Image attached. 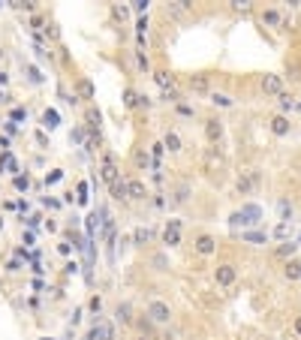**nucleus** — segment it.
<instances>
[{
    "mask_svg": "<svg viewBox=\"0 0 301 340\" xmlns=\"http://www.w3.org/2000/svg\"><path fill=\"white\" fill-rule=\"evenodd\" d=\"M295 105V96L292 93H280V108H292Z\"/></svg>",
    "mask_w": 301,
    "mask_h": 340,
    "instance_id": "6ab92c4d",
    "label": "nucleus"
},
{
    "mask_svg": "<svg viewBox=\"0 0 301 340\" xmlns=\"http://www.w3.org/2000/svg\"><path fill=\"white\" fill-rule=\"evenodd\" d=\"M78 93H81L84 99H90V96H93V84H90L87 78H81V81H78Z\"/></svg>",
    "mask_w": 301,
    "mask_h": 340,
    "instance_id": "2eb2a0df",
    "label": "nucleus"
},
{
    "mask_svg": "<svg viewBox=\"0 0 301 340\" xmlns=\"http://www.w3.org/2000/svg\"><path fill=\"white\" fill-rule=\"evenodd\" d=\"M271 133H274V136H286V133H289V121H286L283 115H277V118L271 121Z\"/></svg>",
    "mask_w": 301,
    "mask_h": 340,
    "instance_id": "6e6552de",
    "label": "nucleus"
},
{
    "mask_svg": "<svg viewBox=\"0 0 301 340\" xmlns=\"http://www.w3.org/2000/svg\"><path fill=\"white\" fill-rule=\"evenodd\" d=\"M280 214H283V217H292V205H289V202H280Z\"/></svg>",
    "mask_w": 301,
    "mask_h": 340,
    "instance_id": "5701e85b",
    "label": "nucleus"
},
{
    "mask_svg": "<svg viewBox=\"0 0 301 340\" xmlns=\"http://www.w3.org/2000/svg\"><path fill=\"white\" fill-rule=\"evenodd\" d=\"M280 87H283L280 75H262V90H265V93H283Z\"/></svg>",
    "mask_w": 301,
    "mask_h": 340,
    "instance_id": "39448f33",
    "label": "nucleus"
},
{
    "mask_svg": "<svg viewBox=\"0 0 301 340\" xmlns=\"http://www.w3.org/2000/svg\"><path fill=\"white\" fill-rule=\"evenodd\" d=\"M217 250V241L211 238V235H199L196 238V253H202V256H211Z\"/></svg>",
    "mask_w": 301,
    "mask_h": 340,
    "instance_id": "20e7f679",
    "label": "nucleus"
},
{
    "mask_svg": "<svg viewBox=\"0 0 301 340\" xmlns=\"http://www.w3.org/2000/svg\"><path fill=\"white\" fill-rule=\"evenodd\" d=\"M190 87H193L196 93H205V90L211 87V81H208V75H193V78H190Z\"/></svg>",
    "mask_w": 301,
    "mask_h": 340,
    "instance_id": "1a4fd4ad",
    "label": "nucleus"
},
{
    "mask_svg": "<svg viewBox=\"0 0 301 340\" xmlns=\"http://www.w3.org/2000/svg\"><path fill=\"white\" fill-rule=\"evenodd\" d=\"M244 238L247 241H265V235H259V232H244Z\"/></svg>",
    "mask_w": 301,
    "mask_h": 340,
    "instance_id": "393cba45",
    "label": "nucleus"
},
{
    "mask_svg": "<svg viewBox=\"0 0 301 340\" xmlns=\"http://www.w3.org/2000/svg\"><path fill=\"white\" fill-rule=\"evenodd\" d=\"M103 178H106L109 184H115V181H118V169H115V160H106V163H103Z\"/></svg>",
    "mask_w": 301,
    "mask_h": 340,
    "instance_id": "9b49d317",
    "label": "nucleus"
},
{
    "mask_svg": "<svg viewBox=\"0 0 301 340\" xmlns=\"http://www.w3.org/2000/svg\"><path fill=\"white\" fill-rule=\"evenodd\" d=\"M253 184H259V172H250V175H247L244 181H238V190H241V193H247V190H250Z\"/></svg>",
    "mask_w": 301,
    "mask_h": 340,
    "instance_id": "ddd939ff",
    "label": "nucleus"
},
{
    "mask_svg": "<svg viewBox=\"0 0 301 340\" xmlns=\"http://www.w3.org/2000/svg\"><path fill=\"white\" fill-rule=\"evenodd\" d=\"M42 124H45L48 130H51V127H57V111H45V115H42Z\"/></svg>",
    "mask_w": 301,
    "mask_h": 340,
    "instance_id": "a211bd4d",
    "label": "nucleus"
},
{
    "mask_svg": "<svg viewBox=\"0 0 301 340\" xmlns=\"http://www.w3.org/2000/svg\"><path fill=\"white\" fill-rule=\"evenodd\" d=\"M283 274H286V280H298V277H301V262L289 259V262H286V268H283Z\"/></svg>",
    "mask_w": 301,
    "mask_h": 340,
    "instance_id": "9d476101",
    "label": "nucleus"
},
{
    "mask_svg": "<svg viewBox=\"0 0 301 340\" xmlns=\"http://www.w3.org/2000/svg\"><path fill=\"white\" fill-rule=\"evenodd\" d=\"M118 319H121V322H130V304H121V307H118Z\"/></svg>",
    "mask_w": 301,
    "mask_h": 340,
    "instance_id": "aec40b11",
    "label": "nucleus"
},
{
    "mask_svg": "<svg viewBox=\"0 0 301 340\" xmlns=\"http://www.w3.org/2000/svg\"><path fill=\"white\" fill-rule=\"evenodd\" d=\"M211 102H214V105H223V108H226V105H232V99H229L226 93H211Z\"/></svg>",
    "mask_w": 301,
    "mask_h": 340,
    "instance_id": "f3484780",
    "label": "nucleus"
},
{
    "mask_svg": "<svg viewBox=\"0 0 301 340\" xmlns=\"http://www.w3.org/2000/svg\"><path fill=\"white\" fill-rule=\"evenodd\" d=\"M205 136H208V142H220L223 139V124L217 118H208L205 121Z\"/></svg>",
    "mask_w": 301,
    "mask_h": 340,
    "instance_id": "7ed1b4c3",
    "label": "nucleus"
},
{
    "mask_svg": "<svg viewBox=\"0 0 301 340\" xmlns=\"http://www.w3.org/2000/svg\"><path fill=\"white\" fill-rule=\"evenodd\" d=\"M115 337V331H112V325H96L90 334H87V340H112Z\"/></svg>",
    "mask_w": 301,
    "mask_h": 340,
    "instance_id": "0eeeda50",
    "label": "nucleus"
},
{
    "mask_svg": "<svg viewBox=\"0 0 301 340\" xmlns=\"http://www.w3.org/2000/svg\"><path fill=\"white\" fill-rule=\"evenodd\" d=\"M295 334L301 337V316H295Z\"/></svg>",
    "mask_w": 301,
    "mask_h": 340,
    "instance_id": "c85d7f7f",
    "label": "nucleus"
},
{
    "mask_svg": "<svg viewBox=\"0 0 301 340\" xmlns=\"http://www.w3.org/2000/svg\"><path fill=\"white\" fill-rule=\"evenodd\" d=\"M163 145H166L169 151H181V139H178L175 133H166V139H163Z\"/></svg>",
    "mask_w": 301,
    "mask_h": 340,
    "instance_id": "4468645a",
    "label": "nucleus"
},
{
    "mask_svg": "<svg viewBox=\"0 0 301 340\" xmlns=\"http://www.w3.org/2000/svg\"><path fill=\"white\" fill-rule=\"evenodd\" d=\"M163 241H166V244H178V223H172V226L166 229V235H163Z\"/></svg>",
    "mask_w": 301,
    "mask_h": 340,
    "instance_id": "dca6fc26",
    "label": "nucleus"
},
{
    "mask_svg": "<svg viewBox=\"0 0 301 340\" xmlns=\"http://www.w3.org/2000/svg\"><path fill=\"white\" fill-rule=\"evenodd\" d=\"M127 196H130V199H145L148 190H145L142 181H130V184H127Z\"/></svg>",
    "mask_w": 301,
    "mask_h": 340,
    "instance_id": "423d86ee",
    "label": "nucleus"
},
{
    "mask_svg": "<svg viewBox=\"0 0 301 340\" xmlns=\"http://www.w3.org/2000/svg\"><path fill=\"white\" fill-rule=\"evenodd\" d=\"M99 307H103V298H99V295H93V298H90V310H93V313H99Z\"/></svg>",
    "mask_w": 301,
    "mask_h": 340,
    "instance_id": "4be33fe9",
    "label": "nucleus"
},
{
    "mask_svg": "<svg viewBox=\"0 0 301 340\" xmlns=\"http://www.w3.org/2000/svg\"><path fill=\"white\" fill-rule=\"evenodd\" d=\"M136 12H148V0H139L136 3Z\"/></svg>",
    "mask_w": 301,
    "mask_h": 340,
    "instance_id": "bb28decb",
    "label": "nucleus"
},
{
    "mask_svg": "<svg viewBox=\"0 0 301 340\" xmlns=\"http://www.w3.org/2000/svg\"><path fill=\"white\" fill-rule=\"evenodd\" d=\"M136 102H139V99H136V93H133V90H127V105H136Z\"/></svg>",
    "mask_w": 301,
    "mask_h": 340,
    "instance_id": "cd10ccee",
    "label": "nucleus"
},
{
    "mask_svg": "<svg viewBox=\"0 0 301 340\" xmlns=\"http://www.w3.org/2000/svg\"><path fill=\"white\" fill-rule=\"evenodd\" d=\"M148 238H151V232H148V229H139V232H136V241H139V244H142V241H148Z\"/></svg>",
    "mask_w": 301,
    "mask_h": 340,
    "instance_id": "b1692460",
    "label": "nucleus"
},
{
    "mask_svg": "<svg viewBox=\"0 0 301 340\" xmlns=\"http://www.w3.org/2000/svg\"><path fill=\"white\" fill-rule=\"evenodd\" d=\"M262 21H265V24H271V27H277L283 18H280V12H277V9H265V12H262Z\"/></svg>",
    "mask_w": 301,
    "mask_h": 340,
    "instance_id": "f8f14e48",
    "label": "nucleus"
},
{
    "mask_svg": "<svg viewBox=\"0 0 301 340\" xmlns=\"http://www.w3.org/2000/svg\"><path fill=\"white\" fill-rule=\"evenodd\" d=\"M235 277H238V271H235V265H229V262L217 265V271H214L217 286H232V283H235Z\"/></svg>",
    "mask_w": 301,
    "mask_h": 340,
    "instance_id": "f257e3e1",
    "label": "nucleus"
},
{
    "mask_svg": "<svg viewBox=\"0 0 301 340\" xmlns=\"http://www.w3.org/2000/svg\"><path fill=\"white\" fill-rule=\"evenodd\" d=\"M295 247H298V244H292V241H289V244H283L277 253H280V256H292V253H295Z\"/></svg>",
    "mask_w": 301,
    "mask_h": 340,
    "instance_id": "412c9836",
    "label": "nucleus"
},
{
    "mask_svg": "<svg viewBox=\"0 0 301 340\" xmlns=\"http://www.w3.org/2000/svg\"><path fill=\"white\" fill-rule=\"evenodd\" d=\"M139 340H154V337H139Z\"/></svg>",
    "mask_w": 301,
    "mask_h": 340,
    "instance_id": "c756f323",
    "label": "nucleus"
},
{
    "mask_svg": "<svg viewBox=\"0 0 301 340\" xmlns=\"http://www.w3.org/2000/svg\"><path fill=\"white\" fill-rule=\"evenodd\" d=\"M148 316H151L154 322H169L172 310H169V304H166V301H151V304H148Z\"/></svg>",
    "mask_w": 301,
    "mask_h": 340,
    "instance_id": "f03ea898",
    "label": "nucleus"
},
{
    "mask_svg": "<svg viewBox=\"0 0 301 340\" xmlns=\"http://www.w3.org/2000/svg\"><path fill=\"white\" fill-rule=\"evenodd\" d=\"M286 232H289V226H286V223H280V226H277V232H274V235H277V238H283V235H286Z\"/></svg>",
    "mask_w": 301,
    "mask_h": 340,
    "instance_id": "a878e982",
    "label": "nucleus"
}]
</instances>
